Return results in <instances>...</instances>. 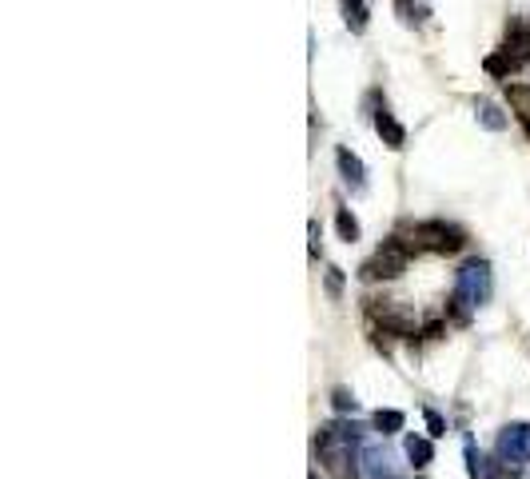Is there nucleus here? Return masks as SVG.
Instances as JSON below:
<instances>
[{
    "label": "nucleus",
    "instance_id": "obj_18",
    "mask_svg": "<svg viewBox=\"0 0 530 479\" xmlns=\"http://www.w3.org/2000/svg\"><path fill=\"white\" fill-rule=\"evenodd\" d=\"M307 236H311V260H319V252H323V228H319V220L307 224Z\"/></svg>",
    "mask_w": 530,
    "mask_h": 479
},
{
    "label": "nucleus",
    "instance_id": "obj_17",
    "mask_svg": "<svg viewBox=\"0 0 530 479\" xmlns=\"http://www.w3.org/2000/svg\"><path fill=\"white\" fill-rule=\"evenodd\" d=\"M331 404H335L339 412H355V408H359V404H355V396H351L347 388H335V392H331Z\"/></svg>",
    "mask_w": 530,
    "mask_h": 479
},
{
    "label": "nucleus",
    "instance_id": "obj_8",
    "mask_svg": "<svg viewBox=\"0 0 530 479\" xmlns=\"http://www.w3.org/2000/svg\"><path fill=\"white\" fill-rule=\"evenodd\" d=\"M335 168H339L343 188H351V196H363L367 192V164L359 160V152H351L347 144H339L335 148Z\"/></svg>",
    "mask_w": 530,
    "mask_h": 479
},
{
    "label": "nucleus",
    "instance_id": "obj_10",
    "mask_svg": "<svg viewBox=\"0 0 530 479\" xmlns=\"http://www.w3.org/2000/svg\"><path fill=\"white\" fill-rule=\"evenodd\" d=\"M507 104H511V116L527 128V136H530V84H523V80H507Z\"/></svg>",
    "mask_w": 530,
    "mask_h": 479
},
{
    "label": "nucleus",
    "instance_id": "obj_12",
    "mask_svg": "<svg viewBox=\"0 0 530 479\" xmlns=\"http://www.w3.org/2000/svg\"><path fill=\"white\" fill-rule=\"evenodd\" d=\"M395 16L407 24V28H423L431 20V4L427 0H395Z\"/></svg>",
    "mask_w": 530,
    "mask_h": 479
},
{
    "label": "nucleus",
    "instance_id": "obj_7",
    "mask_svg": "<svg viewBox=\"0 0 530 479\" xmlns=\"http://www.w3.org/2000/svg\"><path fill=\"white\" fill-rule=\"evenodd\" d=\"M527 64H530V48H511V44H503V48H495V52L483 60V72L495 76V80H511V76L523 72Z\"/></svg>",
    "mask_w": 530,
    "mask_h": 479
},
{
    "label": "nucleus",
    "instance_id": "obj_19",
    "mask_svg": "<svg viewBox=\"0 0 530 479\" xmlns=\"http://www.w3.org/2000/svg\"><path fill=\"white\" fill-rule=\"evenodd\" d=\"M427 428H431V436H443V432H447V420H443L439 412L427 408Z\"/></svg>",
    "mask_w": 530,
    "mask_h": 479
},
{
    "label": "nucleus",
    "instance_id": "obj_3",
    "mask_svg": "<svg viewBox=\"0 0 530 479\" xmlns=\"http://www.w3.org/2000/svg\"><path fill=\"white\" fill-rule=\"evenodd\" d=\"M363 312L387 332V336H407V340H415L423 328H419V316H415V308L411 304H403V300H383V296H367L363 300Z\"/></svg>",
    "mask_w": 530,
    "mask_h": 479
},
{
    "label": "nucleus",
    "instance_id": "obj_5",
    "mask_svg": "<svg viewBox=\"0 0 530 479\" xmlns=\"http://www.w3.org/2000/svg\"><path fill=\"white\" fill-rule=\"evenodd\" d=\"M367 108H371V124H375L379 140H383L391 152H403V148H407V128H403L399 116L387 108V100H379V96L371 92V96H367Z\"/></svg>",
    "mask_w": 530,
    "mask_h": 479
},
{
    "label": "nucleus",
    "instance_id": "obj_6",
    "mask_svg": "<svg viewBox=\"0 0 530 479\" xmlns=\"http://www.w3.org/2000/svg\"><path fill=\"white\" fill-rule=\"evenodd\" d=\"M495 456H499V464H507V468H523V464H530V428L527 424H507V428L499 432Z\"/></svg>",
    "mask_w": 530,
    "mask_h": 479
},
{
    "label": "nucleus",
    "instance_id": "obj_14",
    "mask_svg": "<svg viewBox=\"0 0 530 479\" xmlns=\"http://www.w3.org/2000/svg\"><path fill=\"white\" fill-rule=\"evenodd\" d=\"M407 460H411L415 468H427V464L435 460L431 440H427V436H407Z\"/></svg>",
    "mask_w": 530,
    "mask_h": 479
},
{
    "label": "nucleus",
    "instance_id": "obj_15",
    "mask_svg": "<svg viewBox=\"0 0 530 479\" xmlns=\"http://www.w3.org/2000/svg\"><path fill=\"white\" fill-rule=\"evenodd\" d=\"M375 432H383V436H391V432H403V424H407V416L403 412H395V408H387V412H375Z\"/></svg>",
    "mask_w": 530,
    "mask_h": 479
},
{
    "label": "nucleus",
    "instance_id": "obj_11",
    "mask_svg": "<svg viewBox=\"0 0 530 479\" xmlns=\"http://www.w3.org/2000/svg\"><path fill=\"white\" fill-rule=\"evenodd\" d=\"M339 12H343V24H347L355 36L367 32V24H371V8H367V0H339Z\"/></svg>",
    "mask_w": 530,
    "mask_h": 479
},
{
    "label": "nucleus",
    "instance_id": "obj_1",
    "mask_svg": "<svg viewBox=\"0 0 530 479\" xmlns=\"http://www.w3.org/2000/svg\"><path fill=\"white\" fill-rule=\"evenodd\" d=\"M395 240H403L411 256H419V252L451 256V252L467 248V232L459 224H451V220H407V224H399Z\"/></svg>",
    "mask_w": 530,
    "mask_h": 479
},
{
    "label": "nucleus",
    "instance_id": "obj_13",
    "mask_svg": "<svg viewBox=\"0 0 530 479\" xmlns=\"http://www.w3.org/2000/svg\"><path fill=\"white\" fill-rule=\"evenodd\" d=\"M335 228H339V240H347V244H355L359 236H363V228H359V220H355V212L351 208H335Z\"/></svg>",
    "mask_w": 530,
    "mask_h": 479
},
{
    "label": "nucleus",
    "instance_id": "obj_9",
    "mask_svg": "<svg viewBox=\"0 0 530 479\" xmlns=\"http://www.w3.org/2000/svg\"><path fill=\"white\" fill-rule=\"evenodd\" d=\"M471 108H475L479 128H487V132H507L511 128V112H503V104H495L491 96H475Z\"/></svg>",
    "mask_w": 530,
    "mask_h": 479
},
{
    "label": "nucleus",
    "instance_id": "obj_16",
    "mask_svg": "<svg viewBox=\"0 0 530 479\" xmlns=\"http://www.w3.org/2000/svg\"><path fill=\"white\" fill-rule=\"evenodd\" d=\"M323 284H327V296H331V300H339V296H343V268H327Z\"/></svg>",
    "mask_w": 530,
    "mask_h": 479
},
{
    "label": "nucleus",
    "instance_id": "obj_4",
    "mask_svg": "<svg viewBox=\"0 0 530 479\" xmlns=\"http://www.w3.org/2000/svg\"><path fill=\"white\" fill-rule=\"evenodd\" d=\"M407 260H411L407 244L391 236V240H383V244L363 260L359 280H363V284H387V280H399V276L407 272Z\"/></svg>",
    "mask_w": 530,
    "mask_h": 479
},
{
    "label": "nucleus",
    "instance_id": "obj_2",
    "mask_svg": "<svg viewBox=\"0 0 530 479\" xmlns=\"http://www.w3.org/2000/svg\"><path fill=\"white\" fill-rule=\"evenodd\" d=\"M451 296H459L471 312L475 308H487L491 304V296H495V272H491V260H467L459 272H455V292Z\"/></svg>",
    "mask_w": 530,
    "mask_h": 479
}]
</instances>
